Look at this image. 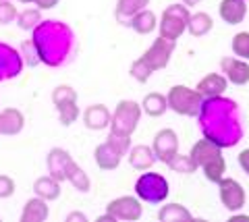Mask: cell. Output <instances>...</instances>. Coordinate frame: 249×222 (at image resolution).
<instances>
[{
	"label": "cell",
	"mask_w": 249,
	"mask_h": 222,
	"mask_svg": "<svg viewBox=\"0 0 249 222\" xmlns=\"http://www.w3.org/2000/svg\"><path fill=\"white\" fill-rule=\"evenodd\" d=\"M218 13H220V19L227 23V25H239L247 15L245 0H222Z\"/></svg>",
	"instance_id": "cell-13"
},
{
	"label": "cell",
	"mask_w": 249,
	"mask_h": 222,
	"mask_svg": "<svg viewBox=\"0 0 249 222\" xmlns=\"http://www.w3.org/2000/svg\"><path fill=\"white\" fill-rule=\"evenodd\" d=\"M232 52L235 56L241 60H249V32H239L235 37H232Z\"/></svg>",
	"instance_id": "cell-28"
},
{
	"label": "cell",
	"mask_w": 249,
	"mask_h": 222,
	"mask_svg": "<svg viewBox=\"0 0 249 222\" xmlns=\"http://www.w3.org/2000/svg\"><path fill=\"white\" fill-rule=\"evenodd\" d=\"M166 102L168 108L181 117H197L201 112V106H204V98L187 85H175L168 89Z\"/></svg>",
	"instance_id": "cell-1"
},
{
	"label": "cell",
	"mask_w": 249,
	"mask_h": 222,
	"mask_svg": "<svg viewBox=\"0 0 249 222\" xmlns=\"http://www.w3.org/2000/svg\"><path fill=\"white\" fill-rule=\"evenodd\" d=\"M239 166L243 168V172L249 177V148H247V150H243V152L239 154Z\"/></svg>",
	"instance_id": "cell-34"
},
{
	"label": "cell",
	"mask_w": 249,
	"mask_h": 222,
	"mask_svg": "<svg viewBox=\"0 0 249 222\" xmlns=\"http://www.w3.org/2000/svg\"><path fill=\"white\" fill-rule=\"evenodd\" d=\"M129 162L135 168H143V166L147 168L154 162V150H150L147 145H137V148H133V152H131Z\"/></svg>",
	"instance_id": "cell-24"
},
{
	"label": "cell",
	"mask_w": 249,
	"mask_h": 222,
	"mask_svg": "<svg viewBox=\"0 0 249 222\" xmlns=\"http://www.w3.org/2000/svg\"><path fill=\"white\" fill-rule=\"evenodd\" d=\"M0 2H2V0H0Z\"/></svg>",
	"instance_id": "cell-38"
},
{
	"label": "cell",
	"mask_w": 249,
	"mask_h": 222,
	"mask_svg": "<svg viewBox=\"0 0 249 222\" xmlns=\"http://www.w3.org/2000/svg\"><path fill=\"white\" fill-rule=\"evenodd\" d=\"M19 2H23V4H31V2H36V0H19Z\"/></svg>",
	"instance_id": "cell-37"
},
{
	"label": "cell",
	"mask_w": 249,
	"mask_h": 222,
	"mask_svg": "<svg viewBox=\"0 0 249 222\" xmlns=\"http://www.w3.org/2000/svg\"><path fill=\"white\" fill-rule=\"evenodd\" d=\"M154 156L160 160V162L168 164L170 158L175 154H178V137L173 129H162V131L156 133L154 137Z\"/></svg>",
	"instance_id": "cell-7"
},
{
	"label": "cell",
	"mask_w": 249,
	"mask_h": 222,
	"mask_svg": "<svg viewBox=\"0 0 249 222\" xmlns=\"http://www.w3.org/2000/svg\"><path fill=\"white\" fill-rule=\"evenodd\" d=\"M201 171H204V177L210 183H218L224 177V172H227V162H224L222 156H216V158H212L210 162H206L204 166H201Z\"/></svg>",
	"instance_id": "cell-21"
},
{
	"label": "cell",
	"mask_w": 249,
	"mask_h": 222,
	"mask_svg": "<svg viewBox=\"0 0 249 222\" xmlns=\"http://www.w3.org/2000/svg\"><path fill=\"white\" fill-rule=\"evenodd\" d=\"M187 21H189V11L181 4H173L162 13V23H160V35L168 37V40H177L185 29Z\"/></svg>",
	"instance_id": "cell-2"
},
{
	"label": "cell",
	"mask_w": 249,
	"mask_h": 222,
	"mask_svg": "<svg viewBox=\"0 0 249 222\" xmlns=\"http://www.w3.org/2000/svg\"><path fill=\"white\" fill-rule=\"evenodd\" d=\"M187 29L191 32V35H206L210 29H212V17L208 13H196L189 15V21H187Z\"/></svg>",
	"instance_id": "cell-20"
},
{
	"label": "cell",
	"mask_w": 249,
	"mask_h": 222,
	"mask_svg": "<svg viewBox=\"0 0 249 222\" xmlns=\"http://www.w3.org/2000/svg\"><path fill=\"white\" fill-rule=\"evenodd\" d=\"M42 21V15H40V9H25L17 15V23L21 29H25V32H31L34 27L40 25Z\"/></svg>",
	"instance_id": "cell-25"
},
{
	"label": "cell",
	"mask_w": 249,
	"mask_h": 222,
	"mask_svg": "<svg viewBox=\"0 0 249 222\" xmlns=\"http://www.w3.org/2000/svg\"><path fill=\"white\" fill-rule=\"evenodd\" d=\"M168 166L173 168L175 172H181V174H191V172L197 171V166L193 164L191 156H181V154H175L173 158H170Z\"/></svg>",
	"instance_id": "cell-29"
},
{
	"label": "cell",
	"mask_w": 249,
	"mask_h": 222,
	"mask_svg": "<svg viewBox=\"0 0 249 222\" xmlns=\"http://www.w3.org/2000/svg\"><path fill=\"white\" fill-rule=\"evenodd\" d=\"M142 108H143L145 114H150V117H162V114L166 112V108H168L166 96L158 94V91H152V94H147L143 98Z\"/></svg>",
	"instance_id": "cell-19"
},
{
	"label": "cell",
	"mask_w": 249,
	"mask_h": 222,
	"mask_svg": "<svg viewBox=\"0 0 249 222\" xmlns=\"http://www.w3.org/2000/svg\"><path fill=\"white\" fill-rule=\"evenodd\" d=\"M67 181L71 183V185L77 189V191H81V193H88L89 191V187H91V181H89V177L85 174L79 166H73L71 168V172H69V177H67Z\"/></svg>",
	"instance_id": "cell-27"
},
{
	"label": "cell",
	"mask_w": 249,
	"mask_h": 222,
	"mask_svg": "<svg viewBox=\"0 0 249 222\" xmlns=\"http://www.w3.org/2000/svg\"><path fill=\"white\" fill-rule=\"evenodd\" d=\"M67 220L71 222V220H81V222H85L88 220V216H85V214H81V212H73V214H69L67 216Z\"/></svg>",
	"instance_id": "cell-36"
},
{
	"label": "cell",
	"mask_w": 249,
	"mask_h": 222,
	"mask_svg": "<svg viewBox=\"0 0 249 222\" xmlns=\"http://www.w3.org/2000/svg\"><path fill=\"white\" fill-rule=\"evenodd\" d=\"M150 4V0H119L116 4V17L124 19V17H133L139 11H143Z\"/></svg>",
	"instance_id": "cell-23"
},
{
	"label": "cell",
	"mask_w": 249,
	"mask_h": 222,
	"mask_svg": "<svg viewBox=\"0 0 249 222\" xmlns=\"http://www.w3.org/2000/svg\"><path fill=\"white\" fill-rule=\"evenodd\" d=\"M48 202L42 200V197H31L27 200L25 208H23V214H21V222H44L48 218Z\"/></svg>",
	"instance_id": "cell-16"
},
{
	"label": "cell",
	"mask_w": 249,
	"mask_h": 222,
	"mask_svg": "<svg viewBox=\"0 0 249 222\" xmlns=\"http://www.w3.org/2000/svg\"><path fill=\"white\" fill-rule=\"evenodd\" d=\"M189 156L193 160V164H196L197 168H201L206 162H210L212 158L222 156V150H220V145H218L214 139H199L197 143H193Z\"/></svg>",
	"instance_id": "cell-11"
},
{
	"label": "cell",
	"mask_w": 249,
	"mask_h": 222,
	"mask_svg": "<svg viewBox=\"0 0 249 222\" xmlns=\"http://www.w3.org/2000/svg\"><path fill=\"white\" fill-rule=\"evenodd\" d=\"M58 110V119H60V125H73V122L79 119V106H77V102H65V104H58L56 106Z\"/></svg>",
	"instance_id": "cell-26"
},
{
	"label": "cell",
	"mask_w": 249,
	"mask_h": 222,
	"mask_svg": "<svg viewBox=\"0 0 249 222\" xmlns=\"http://www.w3.org/2000/svg\"><path fill=\"white\" fill-rule=\"evenodd\" d=\"M158 218L162 222H175V220H191V212L185 210L183 205L178 204H166L162 205L158 212Z\"/></svg>",
	"instance_id": "cell-22"
},
{
	"label": "cell",
	"mask_w": 249,
	"mask_h": 222,
	"mask_svg": "<svg viewBox=\"0 0 249 222\" xmlns=\"http://www.w3.org/2000/svg\"><path fill=\"white\" fill-rule=\"evenodd\" d=\"M139 114H142V108L139 104L131 102V100H123L116 108L112 122H114V133H121V135H129L133 129L137 127L139 122Z\"/></svg>",
	"instance_id": "cell-5"
},
{
	"label": "cell",
	"mask_w": 249,
	"mask_h": 222,
	"mask_svg": "<svg viewBox=\"0 0 249 222\" xmlns=\"http://www.w3.org/2000/svg\"><path fill=\"white\" fill-rule=\"evenodd\" d=\"M17 6H15L11 0H2L0 2V25H9L17 19Z\"/></svg>",
	"instance_id": "cell-32"
},
{
	"label": "cell",
	"mask_w": 249,
	"mask_h": 222,
	"mask_svg": "<svg viewBox=\"0 0 249 222\" xmlns=\"http://www.w3.org/2000/svg\"><path fill=\"white\" fill-rule=\"evenodd\" d=\"M220 68L227 81L232 83V85H245V83H249V65L245 60H241L237 56L235 58L227 56L220 60Z\"/></svg>",
	"instance_id": "cell-8"
},
{
	"label": "cell",
	"mask_w": 249,
	"mask_h": 222,
	"mask_svg": "<svg viewBox=\"0 0 249 222\" xmlns=\"http://www.w3.org/2000/svg\"><path fill=\"white\" fill-rule=\"evenodd\" d=\"M131 27L135 29L137 34H152L156 27H158V19H156V15L152 13V11H147V9H143V11H139L137 15H133L131 17V23H129Z\"/></svg>",
	"instance_id": "cell-18"
},
{
	"label": "cell",
	"mask_w": 249,
	"mask_h": 222,
	"mask_svg": "<svg viewBox=\"0 0 249 222\" xmlns=\"http://www.w3.org/2000/svg\"><path fill=\"white\" fill-rule=\"evenodd\" d=\"M52 102L54 106L65 104V102H77V91L71 85H58L52 91Z\"/></svg>",
	"instance_id": "cell-30"
},
{
	"label": "cell",
	"mask_w": 249,
	"mask_h": 222,
	"mask_svg": "<svg viewBox=\"0 0 249 222\" xmlns=\"http://www.w3.org/2000/svg\"><path fill=\"white\" fill-rule=\"evenodd\" d=\"M218 193H220V202L229 212H239L247 202L245 189L235 179H220L218 181Z\"/></svg>",
	"instance_id": "cell-4"
},
{
	"label": "cell",
	"mask_w": 249,
	"mask_h": 222,
	"mask_svg": "<svg viewBox=\"0 0 249 222\" xmlns=\"http://www.w3.org/2000/svg\"><path fill=\"white\" fill-rule=\"evenodd\" d=\"M121 156H123V152L116 148L110 139H108V143L98 145L96 148V164L100 168H106V171H112V168L119 166L121 164Z\"/></svg>",
	"instance_id": "cell-15"
},
{
	"label": "cell",
	"mask_w": 249,
	"mask_h": 222,
	"mask_svg": "<svg viewBox=\"0 0 249 222\" xmlns=\"http://www.w3.org/2000/svg\"><path fill=\"white\" fill-rule=\"evenodd\" d=\"M23 125H25V117L17 108H4L0 110V135H17Z\"/></svg>",
	"instance_id": "cell-14"
},
{
	"label": "cell",
	"mask_w": 249,
	"mask_h": 222,
	"mask_svg": "<svg viewBox=\"0 0 249 222\" xmlns=\"http://www.w3.org/2000/svg\"><path fill=\"white\" fill-rule=\"evenodd\" d=\"M229 87V81L224 75L220 73H210L206 75L204 79H199V83L196 85V91L201 96V98H208V100H212V98H220L224 91Z\"/></svg>",
	"instance_id": "cell-10"
},
{
	"label": "cell",
	"mask_w": 249,
	"mask_h": 222,
	"mask_svg": "<svg viewBox=\"0 0 249 222\" xmlns=\"http://www.w3.org/2000/svg\"><path fill=\"white\" fill-rule=\"evenodd\" d=\"M75 166L71 154H69L67 150H60V148H54L50 150L48 154V168H50V174L54 179L58 181H67L69 172H71V168Z\"/></svg>",
	"instance_id": "cell-9"
},
{
	"label": "cell",
	"mask_w": 249,
	"mask_h": 222,
	"mask_svg": "<svg viewBox=\"0 0 249 222\" xmlns=\"http://www.w3.org/2000/svg\"><path fill=\"white\" fill-rule=\"evenodd\" d=\"M106 212L110 214L114 220H139L143 214V208L137 197L133 195H123L116 197L106 205Z\"/></svg>",
	"instance_id": "cell-6"
},
{
	"label": "cell",
	"mask_w": 249,
	"mask_h": 222,
	"mask_svg": "<svg viewBox=\"0 0 249 222\" xmlns=\"http://www.w3.org/2000/svg\"><path fill=\"white\" fill-rule=\"evenodd\" d=\"M60 0H36L37 9L40 11H46V9H54V6H58Z\"/></svg>",
	"instance_id": "cell-35"
},
{
	"label": "cell",
	"mask_w": 249,
	"mask_h": 222,
	"mask_svg": "<svg viewBox=\"0 0 249 222\" xmlns=\"http://www.w3.org/2000/svg\"><path fill=\"white\" fill-rule=\"evenodd\" d=\"M15 193V181L6 174H0V200H9Z\"/></svg>",
	"instance_id": "cell-33"
},
{
	"label": "cell",
	"mask_w": 249,
	"mask_h": 222,
	"mask_svg": "<svg viewBox=\"0 0 249 222\" xmlns=\"http://www.w3.org/2000/svg\"><path fill=\"white\" fill-rule=\"evenodd\" d=\"M152 73H154V71L143 63L142 58H137L135 63L131 65V77H133L135 81H139V83H145L147 79L152 77Z\"/></svg>",
	"instance_id": "cell-31"
},
{
	"label": "cell",
	"mask_w": 249,
	"mask_h": 222,
	"mask_svg": "<svg viewBox=\"0 0 249 222\" xmlns=\"http://www.w3.org/2000/svg\"><path fill=\"white\" fill-rule=\"evenodd\" d=\"M175 46H177V40H168V37H158L150 48L143 52L142 60L152 68V71H158V68H164L168 63H170V56L175 52Z\"/></svg>",
	"instance_id": "cell-3"
},
{
	"label": "cell",
	"mask_w": 249,
	"mask_h": 222,
	"mask_svg": "<svg viewBox=\"0 0 249 222\" xmlns=\"http://www.w3.org/2000/svg\"><path fill=\"white\" fill-rule=\"evenodd\" d=\"M110 120H112L110 110L104 104H93L83 112V125L91 129V131H102V129L110 125Z\"/></svg>",
	"instance_id": "cell-12"
},
{
	"label": "cell",
	"mask_w": 249,
	"mask_h": 222,
	"mask_svg": "<svg viewBox=\"0 0 249 222\" xmlns=\"http://www.w3.org/2000/svg\"><path fill=\"white\" fill-rule=\"evenodd\" d=\"M34 191L37 197H42L46 202H54L60 197V181L54 179L52 174L48 177H40L36 183H34Z\"/></svg>",
	"instance_id": "cell-17"
}]
</instances>
